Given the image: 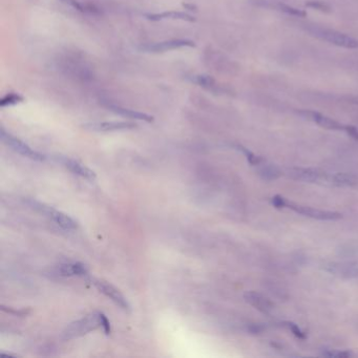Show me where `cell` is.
<instances>
[{"label":"cell","mask_w":358,"mask_h":358,"mask_svg":"<svg viewBox=\"0 0 358 358\" xmlns=\"http://www.w3.org/2000/svg\"><path fill=\"white\" fill-rule=\"evenodd\" d=\"M98 327H101V312L91 313L77 322H74L65 329L63 336L65 339L80 337L93 331Z\"/></svg>","instance_id":"1"},{"label":"cell","mask_w":358,"mask_h":358,"mask_svg":"<svg viewBox=\"0 0 358 358\" xmlns=\"http://www.w3.org/2000/svg\"><path fill=\"white\" fill-rule=\"evenodd\" d=\"M311 33L320 39H323L329 43L335 44L337 46H342V48H346V49L358 48L357 39L343 33H339L333 30L320 29V27H313V29H311Z\"/></svg>","instance_id":"2"},{"label":"cell","mask_w":358,"mask_h":358,"mask_svg":"<svg viewBox=\"0 0 358 358\" xmlns=\"http://www.w3.org/2000/svg\"><path fill=\"white\" fill-rule=\"evenodd\" d=\"M0 137H1V140L4 143H6L8 146H11L18 154H20L26 158H30L32 160H35V161H44L45 160L44 155L35 152V150H33L29 145L22 142L21 140L13 137L10 134H7L3 129H1Z\"/></svg>","instance_id":"3"},{"label":"cell","mask_w":358,"mask_h":358,"mask_svg":"<svg viewBox=\"0 0 358 358\" xmlns=\"http://www.w3.org/2000/svg\"><path fill=\"white\" fill-rule=\"evenodd\" d=\"M287 207L292 210H294L297 213H300L305 216H308V218L319 220V221H336V220L342 219V214L338 212H335V211L315 209V208H312V207L301 206V205H297V204L290 203V202H287Z\"/></svg>","instance_id":"4"},{"label":"cell","mask_w":358,"mask_h":358,"mask_svg":"<svg viewBox=\"0 0 358 358\" xmlns=\"http://www.w3.org/2000/svg\"><path fill=\"white\" fill-rule=\"evenodd\" d=\"M91 282L95 285V287L101 292V293H103L105 296L110 298L120 308H122L125 311H128L130 309V306L128 304L127 299L125 298V296L122 294L115 286H112L111 284H109V282H107L105 280L97 279V278H91Z\"/></svg>","instance_id":"5"},{"label":"cell","mask_w":358,"mask_h":358,"mask_svg":"<svg viewBox=\"0 0 358 358\" xmlns=\"http://www.w3.org/2000/svg\"><path fill=\"white\" fill-rule=\"evenodd\" d=\"M195 46L194 42L191 40H185V39H178V40H169L164 42H158L153 44H147L141 46V51H144L147 53H163L166 51L181 49V48H193Z\"/></svg>","instance_id":"6"},{"label":"cell","mask_w":358,"mask_h":358,"mask_svg":"<svg viewBox=\"0 0 358 358\" xmlns=\"http://www.w3.org/2000/svg\"><path fill=\"white\" fill-rule=\"evenodd\" d=\"M326 270L342 278L358 277V264L355 263H330L326 266Z\"/></svg>","instance_id":"7"},{"label":"cell","mask_w":358,"mask_h":358,"mask_svg":"<svg viewBox=\"0 0 358 358\" xmlns=\"http://www.w3.org/2000/svg\"><path fill=\"white\" fill-rule=\"evenodd\" d=\"M289 176L295 181L305 183H315L323 179V174L314 168H301L295 167L289 171Z\"/></svg>","instance_id":"8"},{"label":"cell","mask_w":358,"mask_h":358,"mask_svg":"<svg viewBox=\"0 0 358 358\" xmlns=\"http://www.w3.org/2000/svg\"><path fill=\"white\" fill-rule=\"evenodd\" d=\"M244 298L249 305L259 310L262 313L268 314L273 310V304L271 303V300L262 293H259V292L249 291L247 293H245Z\"/></svg>","instance_id":"9"},{"label":"cell","mask_w":358,"mask_h":358,"mask_svg":"<svg viewBox=\"0 0 358 358\" xmlns=\"http://www.w3.org/2000/svg\"><path fill=\"white\" fill-rule=\"evenodd\" d=\"M137 127V124L131 123V122H98V123H90L84 125V128L93 131H116V130H124V129H134Z\"/></svg>","instance_id":"10"},{"label":"cell","mask_w":358,"mask_h":358,"mask_svg":"<svg viewBox=\"0 0 358 358\" xmlns=\"http://www.w3.org/2000/svg\"><path fill=\"white\" fill-rule=\"evenodd\" d=\"M301 116H304L310 120H312L313 122L319 126H322L324 128H328V129H333V130H341V129H345V126H343L342 124H339L338 122L334 121L333 119L329 118L320 112L317 111H313V110H303L300 111Z\"/></svg>","instance_id":"11"},{"label":"cell","mask_w":358,"mask_h":358,"mask_svg":"<svg viewBox=\"0 0 358 358\" xmlns=\"http://www.w3.org/2000/svg\"><path fill=\"white\" fill-rule=\"evenodd\" d=\"M61 163H63L65 166H67L72 173H74L75 175H78L87 180L90 181H93L96 179V174L93 173L91 169H90L89 167H87L86 165L81 164L80 162L76 161V160H73L70 158H65V157H61L58 159Z\"/></svg>","instance_id":"12"},{"label":"cell","mask_w":358,"mask_h":358,"mask_svg":"<svg viewBox=\"0 0 358 358\" xmlns=\"http://www.w3.org/2000/svg\"><path fill=\"white\" fill-rule=\"evenodd\" d=\"M43 210L45 212H48L51 218L53 219V221L57 225H59L63 229L71 230V229H76L78 227L77 222L74 221L68 214H65L58 210H54L50 208V207H48V208H43Z\"/></svg>","instance_id":"13"},{"label":"cell","mask_w":358,"mask_h":358,"mask_svg":"<svg viewBox=\"0 0 358 358\" xmlns=\"http://www.w3.org/2000/svg\"><path fill=\"white\" fill-rule=\"evenodd\" d=\"M145 17L148 20L152 21H160L164 19H172V20H183V21H195V18L189 14L184 12H164V13H158V14H145Z\"/></svg>","instance_id":"14"},{"label":"cell","mask_w":358,"mask_h":358,"mask_svg":"<svg viewBox=\"0 0 358 358\" xmlns=\"http://www.w3.org/2000/svg\"><path fill=\"white\" fill-rule=\"evenodd\" d=\"M59 273L62 276H83L88 274L89 269L82 263H68L59 267Z\"/></svg>","instance_id":"15"},{"label":"cell","mask_w":358,"mask_h":358,"mask_svg":"<svg viewBox=\"0 0 358 358\" xmlns=\"http://www.w3.org/2000/svg\"><path fill=\"white\" fill-rule=\"evenodd\" d=\"M108 108H110V110H112L116 114L122 116V117H126L129 119H136V120H141V121H145V122H153L154 121V117L149 116L147 114H144V112H140V111H136L133 109H128V108H124L121 106H117V105H109Z\"/></svg>","instance_id":"16"},{"label":"cell","mask_w":358,"mask_h":358,"mask_svg":"<svg viewBox=\"0 0 358 358\" xmlns=\"http://www.w3.org/2000/svg\"><path fill=\"white\" fill-rule=\"evenodd\" d=\"M331 181L339 187H353L358 185V177L349 173H338L332 176Z\"/></svg>","instance_id":"17"},{"label":"cell","mask_w":358,"mask_h":358,"mask_svg":"<svg viewBox=\"0 0 358 358\" xmlns=\"http://www.w3.org/2000/svg\"><path fill=\"white\" fill-rule=\"evenodd\" d=\"M258 173L259 176L265 181H274L281 176L279 168L273 164H262L258 169Z\"/></svg>","instance_id":"18"},{"label":"cell","mask_w":358,"mask_h":358,"mask_svg":"<svg viewBox=\"0 0 358 358\" xmlns=\"http://www.w3.org/2000/svg\"><path fill=\"white\" fill-rule=\"evenodd\" d=\"M23 97L20 96L19 93L16 92H10L5 95L1 101H0V106L1 107H6V106H12V105H16L18 103L23 102Z\"/></svg>","instance_id":"19"},{"label":"cell","mask_w":358,"mask_h":358,"mask_svg":"<svg viewBox=\"0 0 358 358\" xmlns=\"http://www.w3.org/2000/svg\"><path fill=\"white\" fill-rule=\"evenodd\" d=\"M192 81L195 82L196 84H199V86H201L203 88H206V89H211V88H213L215 86L214 80L209 76H205V75H199V76H194L192 78Z\"/></svg>","instance_id":"20"},{"label":"cell","mask_w":358,"mask_h":358,"mask_svg":"<svg viewBox=\"0 0 358 358\" xmlns=\"http://www.w3.org/2000/svg\"><path fill=\"white\" fill-rule=\"evenodd\" d=\"M277 7L279 8V11L284 12L288 15H292V16H296V17H305L306 16V12H304L303 10H299V8L290 6L287 4H277Z\"/></svg>","instance_id":"21"},{"label":"cell","mask_w":358,"mask_h":358,"mask_svg":"<svg viewBox=\"0 0 358 358\" xmlns=\"http://www.w3.org/2000/svg\"><path fill=\"white\" fill-rule=\"evenodd\" d=\"M238 149H240L241 152H242L245 156H246V158H247V160H248V162H249L251 165H260L261 162L264 161V160H263L261 157H258V156L254 155L253 153L249 152V150H248L247 148H245V147H243V146H241V145H238Z\"/></svg>","instance_id":"22"},{"label":"cell","mask_w":358,"mask_h":358,"mask_svg":"<svg viewBox=\"0 0 358 358\" xmlns=\"http://www.w3.org/2000/svg\"><path fill=\"white\" fill-rule=\"evenodd\" d=\"M323 356L330 358H348L351 357L352 353L349 351H339V350H325Z\"/></svg>","instance_id":"23"},{"label":"cell","mask_w":358,"mask_h":358,"mask_svg":"<svg viewBox=\"0 0 358 358\" xmlns=\"http://www.w3.org/2000/svg\"><path fill=\"white\" fill-rule=\"evenodd\" d=\"M284 325L290 330V331L293 333L297 338H300V339H305L306 338V334L301 331V330L299 329V327L293 323H290V322H286L284 323Z\"/></svg>","instance_id":"24"},{"label":"cell","mask_w":358,"mask_h":358,"mask_svg":"<svg viewBox=\"0 0 358 358\" xmlns=\"http://www.w3.org/2000/svg\"><path fill=\"white\" fill-rule=\"evenodd\" d=\"M62 2H64L65 4H69L70 6H72L75 10H77L79 12H87V7L84 6L81 2H79L78 0H61Z\"/></svg>","instance_id":"25"},{"label":"cell","mask_w":358,"mask_h":358,"mask_svg":"<svg viewBox=\"0 0 358 358\" xmlns=\"http://www.w3.org/2000/svg\"><path fill=\"white\" fill-rule=\"evenodd\" d=\"M306 5L308 7L315 8V10H318V11H325V12L329 11V6L320 1H309L306 3Z\"/></svg>","instance_id":"26"},{"label":"cell","mask_w":358,"mask_h":358,"mask_svg":"<svg viewBox=\"0 0 358 358\" xmlns=\"http://www.w3.org/2000/svg\"><path fill=\"white\" fill-rule=\"evenodd\" d=\"M287 202L286 199H284V197L280 196V195H275L272 197V204L274 207H276V208H284V207H287Z\"/></svg>","instance_id":"27"},{"label":"cell","mask_w":358,"mask_h":358,"mask_svg":"<svg viewBox=\"0 0 358 358\" xmlns=\"http://www.w3.org/2000/svg\"><path fill=\"white\" fill-rule=\"evenodd\" d=\"M101 327L103 328V330H104V332H105L106 335L110 334V331H111L110 323H109V320L107 319V317L103 313H101Z\"/></svg>","instance_id":"28"},{"label":"cell","mask_w":358,"mask_h":358,"mask_svg":"<svg viewBox=\"0 0 358 358\" xmlns=\"http://www.w3.org/2000/svg\"><path fill=\"white\" fill-rule=\"evenodd\" d=\"M263 330H264V327L259 324H252V325L248 326V331L251 334H260L261 332H263Z\"/></svg>","instance_id":"29"},{"label":"cell","mask_w":358,"mask_h":358,"mask_svg":"<svg viewBox=\"0 0 358 358\" xmlns=\"http://www.w3.org/2000/svg\"><path fill=\"white\" fill-rule=\"evenodd\" d=\"M348 135H350L352 138L358 140V129L354 126H345V129Z\"/></svg>","instance_id":"30"}]
</instances>
